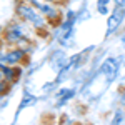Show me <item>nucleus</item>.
<instances>
[{
  "mask_svg": "<svg viewBox=\"0 0 125 125\" xmlns=\"http://www.w3.org/2000/svg\"><path fill=\"white\" fill-rule=\"evenodd\" d=\"M120 40H122V43H125V30H124V33H122V37H120Z\"/></svg>",
  "mask_w": 125,
  "mask_h": 125,
  "instance_id": "f3484780",
  "label": "nucleus"
},
{
  "mask_svg": "<svg viewBox=\"0 0 125 125\" xmlns=\"http://www.w3.org/2000/svg\"><path fill=\"white\" fill-rule=\"evenodd\" d=\"M110 125H125V108L124 107H118L115 112H114V117L110 120Z\"/></svg>",
  "mask_w": 125,
  "mask_h": 125,
  "instance_id": "f8f14e48",
  "label": "nucleus"
},
{
  "mask_svg": "<svg viewBox=\"0 0 125 125\" xmlns=\"http://www.w3.org/2000/svg\"><path fill=\"white\" fill-rule=\"evenodd\" d=\"M75 95H77V90L73 87H60V88H57L55 90V107L57 108H62Z\"/></svg>",
  "mask_w": 125,
  "mask_h": 125,
  "instance_id": "6e6552de",
  "label": "nucleus"
},
{
  "mask_svg": "<svg viewBox=\"0 0 125 125\" xmlns=\"http://www.w3.org/2000/svg\"><path fill=\"white\" fill-rule=\"evenodd\" d=\"M30 2L35 9L40 10V13L50 22V25L55 29L62 23V20L65 17V12L62 10V7L55 3V2H48V0H27Z\"/></svg>",
  "mask_w": 125,
  "mask_h": 125,
  "instance_id": "7ed1b4c3",
  "label": "nucleus"
},
{
  "mask_svg": "<svg viewBox=\"0 0 125 125\" xmlns=\"http://www.w3.org/2000/svg\"><path fill=\"white\" fill-rule=\"evenodd\" d=\"M120 72V58L118 57H107L102 63H100V73L105 77L107 83H112L114 80L117 78Z\"/></svg>",
  "mask_w": 125,
  "mask_h": 125,
  "instance_id": "423d86ee",
  "label": "nucleus"
},
{
  "mask_svg": "<svg viewBox=\"0 0 125 125\" xmlns=\"http://www.w3.org/2000/svg\"><path fill=\"white\" fill-rule=\"evenodd\" d=\"M114 7H122V9H125V0H114Z\"/></svg>",
  "mask_w": 125,
  "mask_h": 125,
  "instance_id": "4468645a",
  "label": "nucleus"
},
{
  "mask_svg": "<svg viewBox=\"0 0 125 125\" xmlns=\"http://www.w3.org/2000/svg\"><path fill=\"white\" fill-rule=\"evenodd\" d=\"M112 3H114V0H97V3H95L97 13H100L104 17H108L112 13Z\"/></svg>",
  "mask_w": 125,
  "mask_h": 125,
  "instance_id": "9b49d317",
  "label": "nucleus"
},
{
  "mask_svg": "<svg viewBox=\"0 0 125 125\" xmlns=\"http://www.w3.org/2000/svg\"><path fill=\"white\" fill-rule=\"evenodd\" d=\"M15 17L23 20L25 23H29L37 33H47L50 29H53L39 9H35L30 2L27 0H17L15 3Z\"/></svg>",
  "mask_w": 125,
  "mask_h": 125,
  "instance_id": "f03ea898",
  "label": "nucleus"
},
{
  "mask_svg": "<svg viewBox=\"0 0 125 125\" xmlns=\"http://www.w3.org/2000/svg\"><path fill=\"white\" fill-rule=\"evenodd\" d=\"M125 22V9L122 7H114L112 13L107 17V30H105V39L112 37L118 30L124 27Z\"/></svg>",
  "mask_w": 125,
  "mask_h": 125,
  "instance_id": "39448f33",
  "label": "nucleus"
},
{
  "mask_svg": "<svg viewBox=\"0 0 125 125\" xmlns=\"http://www.w3.org/2000/svg\"><path fill=\"white\" fill-rule=\"evenodd\" d=\"M37 102H39V97L35 95V94H32V92H29V90H23V94H22V100H20L19 108H17V114H15V115H19L20 112L25 110L27 107H33Z\"/></svg>",
  "mask_w": 125,
  "mask_h": 125,
  "instance_id": "9d476101",
  "label": "nucleus"
},
{
  "mask_svg": "<svg viewBox=\"0 0 125 125\" xmlns=\"http://www.w3.org/2000/svg\"><path fill=\"white\" fill-rule=\"evenodd\" d=\"M68 58L67 53H65V48H55V50H52L50 52V55H48V65L52 67V70L55 72V73H60L65 65L68 63Z\"/></svg>",
  "mask_w": 125,
  "mask_h": 125,
  "instance_id": "0eeeda50",
  "label": "nucleus"
},
{
  "mask_svg": "<svg viewBox=\"0 0 125 125\" xmlns=\"http://www.w3.org/2000/svg\"><path fill=\"white\" fill-rule=\"evenodd\" d=\"M27 57H29V47H3L0 53V63L17 67L22 65L27 60Z\"/></svg>",
  "mask_w": 125,
  "mask_h": 125,
  "instance_id": "20e7f679",
  "label": "nucleus"
},
{
  "mask_svg": "<svg viewBox=\"0 0 125 125\" xmlns=\"http://www.w3.org/2000/svg\"><path fill=\"white\" fill-rule=\"evenodd\" d=\"M0 75L2 80L7 82V83H15L20 77H22V67H12V65H2L0 63Z\"/></svg>",
  "mask_w": 125,
  "mask_h": 125,
  "instance_id": "1a4fd4ad",
  "label": "nucleus"
},
{
  "mask_svg": "<svg viewBox=\"0 0 125 125\" xmlns=\"http://www.w3.org/2000/svg\"><path fill=\"white\" fill-rule=\"evenodd\" d=\"M57 82H55V80H53V82H48V83H43V85H42V90H43V92H50V90H53V88H57Z\"/></svg>",
  "mask_w": 125,
  "mask_h": 125,
  "instance_id": "ddd939ff",
  "label": "nucleus"
},
{
  "mask_svg": "<svg viewBox=\"0 0 125 125\" xmlns=\"http://www.w3.org/2000/svg\"><path fill=\"white\" fill-rule=\"evenodd\" d=\"M48 2H55V3H58V5H62V3H65V2H68V0H48Z\"/></svg>",
  "mask_w": 125,
  "mask_h": 125,
  "instance_id": "dca6fc26",
  "label": "nucleus"
},
{
  "mask_svg": "<svg viewBox=\"0 0 125 125\" xmlns=\"http://www.w3.org/2000/svg\"><path fill=\"white\" fill-rule=\"evenodd\" d=\"M120 104L125 105V87H124V90H122V94H120Z\"/></svg>",
  "mask_w": 125,
  "mask_h": 125,
  "instance_id": "2eb2a0df",
  "label": "nucleus"
},
{
  "mask_svg": "<svg viewBox=\"0 0 125 125\" xmlns=\"http://www.w3.org/2000/svg\"><path fill=\"white\" fill-rule=\"evenodd\" d=\"M35 30L30 27L29 23H25L23 20L15 19L10 20L9 23L2 30V40L3 45L7 47H29L35 39Z\"/></svg>",
  "mask_w": 125,
  "mask_h": 125,
  "instance_id": "f257e3e1",
  "label": "nucleus"
}]
</instances>
